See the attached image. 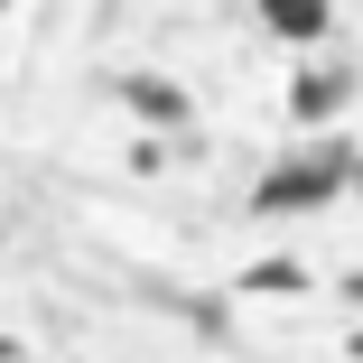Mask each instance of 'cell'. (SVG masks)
<instances>
[{
  "label": "cell",
  "mask_w": 363,
  "mask_h": 363,
  "mask_svg": "<svg viewBox=\"0 0 363 363\" xmlns=\"http://www.w3.org/2000/svg\"><path fill=\"white\" fill-rule=\"evenodd\" d=\"M354 177H363V168H354Z\"/></svg>",
  "instance_id": "52a82bcc"
},
{
  "label": "cell",
  "mask_w": 363,
  "mask_h": 363,
  "mask_svg": "<svg viewBox=\"0 0 363 363\" xmlns=\"http://www.w3.org/2000/svg\"><path fill=\"white\" fill-rule=\"evenodd\" d=\"M354 354H363V335H354Z\"/></svg>",
  "instance_id": "8992f818"
},
{
  "label": "cell",
  "mask_w": 363,
  "mask_h": 363,
  "mask_svg": "<svg viewBox=\"0 0 363 363\" xmlns=\"http://www.w3.org/2000/svg\"><path fill=\"white\" fill-rule=\"evenodd\" d=\"M121 94H130V112H150V121H186V94H177V84H159V75H130Z\"/></svg>",
  "instance_id": "3957f363"
},
{
  "label": "cell",
  "mask_w": 363,
  "mask_h": 363,
  "mask_svg": "<svg viewBox=\"0 0 363 363\" xmlns=\"http://www.w3.org/2000/svg\"><path fill=\"white\" fill-rule=\"evenodd\" d=\"M345 103V75H298V94H289V112H308V121H326Z\"/></svg>",
  "instance_id": "277c9868"
},
{
  "label": "cell",
  "mask_w": 363,
  "mask_h": 363,
  "mask_svg": "<svg viewBox=\"0 0 363 363\" xmlns=\"http://www.w3.org/2000/svg\"><path fill=\"white\" fill-rule=\"evenodd\" d=\"M354 298H363V279H354Z\"/></svg>",
  "instance_id": "5b68a950"
},
{
  "label": "cell",
  "mask_w": 363,
  "mask_h": 363,
  "mask_svg": "<svg viewBox=\"0 0 363 363\" xmlns=\"http://www.w3.org/2000/svg\"><path fill=\"white\" fill-rule=\"evenodd\" d=\"M335 177H354V159H345V150H308V159L270 168L252 205H261V214H289V205H326V196H335Z\"/></svg>",
  "instance_id": "6da1fadb"
},
{
  "label": "cell",
  "mask_w": 363,
  "mask_h": 363,
  "mask_svg": "<svg viewBox=\"0 0 363 363\" xmlns=\"http://www.w3.org/2000/svg\"><path fill=\"white\" fill-rule=\"evenodd\" d=\"M261 19L279 38H326V0H261Z\"/></svg>",
  "instance_id": "7a4b0ae2"
}]
</instances>
